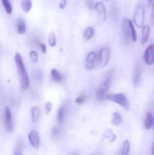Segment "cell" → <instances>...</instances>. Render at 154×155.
Instances as JSON below:
<instances>
[{"instance_id": "cell-1", "label": "cell", "mask_w": 154, "mask_h": 155, "mask_svg": "<svg viewBox=\"0 0 154 155\" xmlns=\"http://www.w3.org/2000/svg\"><path fill=\"white\" fill-rule=\"evenodd\" d=\"M14 61L17 66L18 74L20 77L21 88L27 89L30 85V79L25 66L24 64L22 58L19 53H16L14 55Z\"/></svg>"}, {"instance_id": "cell-2", "label": "cell", "mask_w": 154, "mask_h": 155, "mask_svg": "<svg viewBox=\"0 0 154 155\" xmlns=\"http://www.w3.org/2000/svg\"><path fill=\"white\" fill-rule=\"evenodd\" d=\"M113 74V72L111 71H108L103 74L101 83L97 90V98L99 101H102L104 99L105 94L111 86Z\"/></svg>"}, {"instance_id": "cell-3", "label": "cell", "mask_w": 154, "mask_h": 155, "mask_svg": "<svg viewBox=\"0 0 154 155\" xmlns=\"http://www.w3.org/2000/svg\"><path fill=\"white\" fill-rule=\"evenodd\" d=\"M105 97L107 100L118 104L125 109H128L129 108L128 99L124 94H108L105 96Z\"/></svg>"}, {"instance_id": "cell-4", "label": "cell", "mask_w": 154, "mask_h": 155, "mask_svg": "<svg viewBox=\"0 0 154 155\" xmlns=\"http://www.w3.org/2000/svg\"><path fill=\"white\" fill-rule=\"evenodd\" d=\"M145 9L142 4H139L135 11L134 15V21L138 28H141L144 21Z\"/></svg>"}, {"instance_id": "cell-5", "label": "cell", "mask_w": 154, "mask_h": 155, "mask_svg": "<svg viewBox=\"0 0 154 155\" xmlns=\"http://www.w3.org/2000/svg\"><path fill=\"white\" fill-rule=\"evenodd\" d=\"M110 57V51L106 47L102 48L99 52V66L104 67L107 64Z\"/></svg>"}, {"instance_id": "cell-6", "label": "cell", "mask_w": 154, "mask_h": 155, "mask_svg": "<svg viewBox=\"0 0 154 155\" xmlns=\"http://www.w3.org/2000/svg\"><path fill=\"white\" fill-rule=\"evenodd\" d=\"M5 124L6 130L9 132H12L14 130L13 123L12 118L11 114L8 106L5 107Z\"/></svg>"}, {"instance_id": "cell-7", "label": "cell", "mask_w": 154, "mask_h": 155, "mask_svg": "<svg viewBox=\"0 0 154 155\" xmlns=\"http://www.w3.org/2000/svg\"><path fill=\"white\" fill-rule=\"evenodd\" d=\"M129 19L127 18L124 19L123 22V37L125 43L128 44L129 43L131 39V31L129 27V23H128Z\"/></svg>"}, {"instance_id": "cell-8", "label": "cell", "mask_w": 154, "mask_h": 155, "mask_svg": "<svg viewBox=\"0 0 154 155\" xmlns=\"http://www.w3.org/2000/svg\"><path fill=\"white\" fill-rule=\"evenodd\" d=\"M94 8L98 15L99 22L100 23L105 22L106 18V11L104 4L101 2H99L95 5Z\"/></svg>"}, {"instance_id": "cell-9", "label": "cell", "mask_w": 154, "mask_h": 155, "mask_svg": "<svg viewBox=\"0 0 154 155\" xmlns=\"http://www.w3.org/2000/svg\"><path fill=\"white\" fill-rule=\"evenodd\" d=\"M144 60L146 64L152 65L154 63V45L153 44L149 45L145 52Z\"/></svg>"}, {"instance_id": "cell-10", "label": "cell", "mask_w": 154, "mask_h": 155, "mask_svg": "<svg viewBox=\"0 0 154 155\" xmlns=\"http://www.w3.org/2000/svg\"><path fill=\"white\" fill-rule=\"evenodd\" d=\"M29 139L30 143L34 148H38L39 147V138L37 131L32 130L29 135Z\"/></svg>"}, {"instance_id": "cell-11", "label": "cell", "mask_w": 154, "mask_h": 155, "mask_svg": "<svg viewBox=\"0 0 154 155\" xmlns=\"http://www.w3.org/2000/svg\"><path fill=\"white\" fill-rule=\"evenodd\" d=\"M96 59V54L95 52H91L88 54L86 60V70H90L94 68Z\"/></svg>"}, {"instance_id": "cell-12", "label": "cell", "mask_w": 154, "mask_h": 155, "mask_svg": "<svg viewBox=\"0 0 154 155\" xmlns=\"http://www.w3.org/2000/svg\"><path fill=\"white\" fill-rule=\"evenodd\" d=\"M150 33V28L149 25H145L142 26L141 42L143 45H144L148 41Z\"/></svg>"}, {"instance_id": "cell-13", "label": "cell", "mask_w": 154, "mask_h": 155, "mask_svg": "<svg viewBox=\"0 0 154 155\" xmlns=\"http://www.w3.org/2000/svg\"><path fill=\"white\" fill-rule=\"evenodd\" d=\"M154 124V117L152 113L148 112L146 114L145 119V127L147 130H150Z\"/></svg>"}, {"instance_id": "cell-14", "label": "cell", "mask_w": 154, "mask_h": 155, "mask_svg": "<svg viewBox=\"0 0 154 155\" xmlns=\"http://www.w3.org/2000/svg\"><path fill=\"white\" fill-rule=\"evenodd\" d=\"M141 69L139 64H137L135 68L133 75V82L135 85L139 84L141 78Z\"/></svg>"}, {"instance_id": "cell-15", "label": "cell", "mask_w": 154, "mask_h": 155, "mask_svg": "<svg viewBox=\"0 0 154 155\" xmlns=\"http://www.w3.org/2000/svg\"><path fill=\"white\" fill-rule=\"evenodd\" d=\"M17 28L18 32L20 34H23L25 33L26 31V25L23 18L20 17L17 19Z\"/></svg>"}, {"instance_id": "cell-16", "label": "cell", "mask_w": 154, "mask_h": 155, "mask_svg": "<svg viewBox=\"0 0 154 155\" xmlns=\"http://www.w3.org/2000/svg\"><path fill=\"white\" fill-rule=\"evenodd\" d=\"M40 115L39 109L37 107L34 106L31 109L32 120L33 123L38 121Z\"/></svg>"}, {"instance_id": "cell-17", "label": "cell", "mask_w": 154, "mask_h": 155, "mask_svg": "<svg viewBox=\"0 0 154 155\" xmlns=\"http://www.w3.org/2000/svg\"><path fill=\"white\" fill-rule=\"evenodd\" d=\"M21 6L24 12L28 13L30 11L32 6V4L30 0H23Z\"/></svg>"}, {"instance_id": "cell-18", "label": "cell", "mask_w": 154, "mask_h": 155, "mask_svg": "<svg viewBox=\"0 0 154 155\" xmlns=\"http://www.w3.org/2000/svg\"><path fill=\"white\" fill-rule=\"evenodd\" d=\"M104 138H108L110 143L115 141L116 139V136L113 133L111 129H108L105 130L103 134Z\"/></svg>"}, {"instance_id": "cell-19", "label": "cell", "mask_w": 154, "mask_h": 155, "mask_svg": "<svg viewBox=\"0 0 154 155\" xmlns=\"http://www.w3.org/2000/svg\"><path fill=\"white\" fill-rule=\"evenodd\" d=\"M51 76L52 79L56 82H60L62 81V75L56 69L52 70Z\"/></svg>"}, {"instance_id": "cell-20", "label": "cell", "mask_w": 154, "mask_h": 155, "mask_svg": "<svg viewBox=\"0 0 154 155\" xmlns=\"http://www.w3.org/2000/svg\"><path fill=\"white\" fill-rule=\"evenodd\" d=\"M122 121V117L119 113L117 112L114 113L113 114V119L112 123L115 126H118L121 124Z\"/></svg>"}, {"instance_id": "cell-21", "label": "cell", "mask_w": 154, "mask_h": 155, "mask_svg": "<svg viewBox=\"0 0 154 155\" xmlns=\"http://www.w3.org/2000/svg\"><path fill=\"white\" fill-rule=\"evenodd\" d=\"M2 1L6 12L9 14H11L12 12L13 9L9 0H2Z\"/></svg>"}, {"instance_id": "cell-22", "label": "cell", "mask_w": 154, "mask_h": 155, "mask_svg": "<svg viewBox=\"0 0 154 155\" xmlns=\"http://www.w3.org/2000/svg\"><path fill=\"white\" fill-rule=\"evenodd\" d=\"M48 41H49V45L51 47H54L56 45L57 43L56 35L53 31L50 33L48 36Z\"/></svg>"}, {"instance_id": "cell-23", "label": "cell", "mask_w": 154, "mask_h": 155, "mask_svg": "<svg viewBox=\"0 0 154 155\" xmlns=\"http://www.w3.org/2000/svg\"><path fill=\"white\" fill-rule=\"evenodd\" d=\"M64 113L65 108L63 107H61L59 109L58 113V121L60 124H61L64 121Z\"/></svg>"}, {"instance_id": "cell-24", "label": "cell", "mask_w": 154, "mask_h": 155, "mask_svg": "<svg viewBox=\"0 0 154 155\" xmlns=\"http://www.w3.org/2000/svg\"><path fill=\"white\" fill-rule=\"evenodd\" d=\"M95 31L92 27H87L84 32V36L87 40H89L94 35Z\"/></svg>"}, {"instance_id": "cell-25", "label": "cell", "mask_w": 154, "mask_h": 155, "mask_svg": "<svg viewBox=\"0 0 154 155\" xmlns=\"http://www.w3.org/2000/svg\"><path fill=\"white\" fill-rule=\"evenodd\" d=\"M129 23V27L130 28V31H131V34L132 35V39L134 42H136L137 39V32L136 31L134 27V25L132 21L129 19L128 21Z\"/></svg>"}, {"instance_id": "cell-26", "label": "cell", "mask_w": 154, "mask_h": 155, "mask_svg": "<svg viewBox=\"0 0 154 155\" xmlns=\"http://www.w3.org/2000/svg\"><path fill=\"white\" fill-rule=\"evenodd\" d=\"M130 147V142L128 140H125L124 143V146L121 155H128Z\"/></svg>"}, {"instance_id": "cell-27", "label": "cell", "mask_w": 154, "mask_h": 155, "mask_svg": "<svg viewBox=\"0 0 154 155\" xmlns=\"http://www.w3.org/2000/svg\"><path fill=\"white\" fill-rule=\"evenodd\" d=\"M33 77L37 81H40L42 78V72L40 70H34L33 74Z\"/></svg>"}, {"instance_id": "cell-28", "label": "cell", "mask_w": 154, "mask_h": 155, "mask_svg": "<svg viewBox=\"0 0 154 155\" xmlns=\"http://www.w3.org/2000/svg\"><path fill=\"white\" fill-rule=\"evenodd\" d=\"M30 58L33 63H37L38 62V54L35 51H32L30 52Z\"/></svg>"}, {"instance_id": "cell-29", "label": "cell", "mask_w": 154, "mask_h": 155, "mask_svg": "<svg viewBox=\"0 0 154 155\" xmlns=\"http://www.w3.org/2000/svg\"><path fill=\"white\" fill-rule=\"evenodd\" d=\"M86 99V96L85 95L82 94L80 96L76 99V102L77 104H82L85 102Z\"/></svg>"}, {"instance_id": "cell-30", "label": "cell", "mask_w": 154, "mask_h": 155, "mask_svg": "<svg viewBox=\"0 0 154 155\" xmlns=\"http://www.w3.org/2000/svg\"><path fill=\"white\" fill-rule=\"evenodd\" d=\"M86 3L88 8L90 10H92L95 7L93 0H86Z\"/></svg>"}, {"instance_id": "cell-31", "label": "cell", "mask_w": 154, "mask_h": 155, "mask_svg": "<svg viewBox=\"0 0 154 155\" xmlns=\"http://www.w3.org/2000/svg\"><path fill=\"white\" fill-rule=\"evenodd\" d=\"M52 134L54 137H57L59 134V130L57 127H53L52 129Z\"/></svg>"}, {"instance_id": "cell-32", "label": "cell", "mask_w": 154, "mask_h": 155, "mask_svg": "<svg viewBox=\"0 0 154 155\" xmlns=\"http://www.w3.org/2000/svg\"><path fill=\"white\" fill-rule=\"evenodd\" d=\"M67 3V0H61L59 3V6L61 9H63L65 8Z\"/></svg>"}, {"instance_id": "cell-33", "label": "cell", "mask_w": 154, "mask_h": 155, "mask_svg": "<svg viewBox=\"0 0 154 155\" xmlns=\"http://www.w3.org/2000/svg\"><path fill=\"white\" fill-rule=\"evenodd\" d=\"M45 109L47 113H49L52 110V104L48 102L45 105Z\"/></svg>"}, {"instance_id": "cell-34", "label": "cell", "mask_w": 154, "mask_h": 155, "mask_svg": "<svg viewBox=\"0 0 154 155\" xmlns=\"http://www.w3.org/2000/svg\"><path fill=\"white\" fill-rule=\"evenodd\" d=\"M41 49L42 52L43 54H45L47 52V47L46 45L44 44H40Z\"/></svg>"}, {"instance_id": "cell-35", "label": "cell", "mask_w": 154, "mask_h": 155, "mask_svg": "<svg viewBox=\"0 0 154 155\" xmlns=\"http://www.w3.org/2000/svg\"><path fill=\"white\" fill-rule=\"evenodd\" d=\"M149 1V4H151L152 3V2L153 0H148Z\"/></svg>"}, {"instance_id": "cell-36", "label": "cell", "mask_w": 154, "mask_h": 155, "mask_svg": "<svg viewBox=\"0 0 154 155\" xmlns=\"http://www.w3.org/2000/svg\"><path fill=\"white\" fill-rule=\"evenodd\" d=\"M70 155H77V154H76V153H73V154H71Z\"/></svg>"}, {"instance_id": "cell-37", "label": "cell", "mask_w": 154, "mask_h": 155, "mask_svg": "<svg viewBox=\"0 0 154 155\" xmlns=\"http://www.w3.org/2000/svg\"><path fill=\"white\" fill-rule=\"evenodd\" d=\"M14 155H21L20 154H19V153H17V154H15Z\"/></svg>"}, {"instance_id": "cell-38", "label": "cell", "mask_w": 154, "mask_h": 155, "mask_svg": "<svg viewBox=\"0 0 154 155\" xmlns=\"http://www.w3.org/2000/svg\"><path fill=\"white\" fill-rule=\"evenodd\" d=\"M98 155L96 154V155Z\"/></svg>"}, {"instance_id": "cell-39", "label": "cell", "mask_w": 154, "mask_h": 155, "mask_svg": "<svg viewBox=\"0 0 154 155\" xmlns=\"http://www.w3.org/2000/svg\"><path fill=\"white\" fill-rule=\"evenodd\" d=\"M152 155H154V154H152Z\"/></svg>"}]
</instances>
